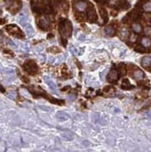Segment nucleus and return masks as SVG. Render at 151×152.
<instances>
[{
  "label": "nucleus",
  "instance_id": "nucleus-1",
  "mask_svg": "<svg viewBox=\"0 0 151 152\" xmlns=\"http://www.w3.org/2000/svg\"><path fill=\"white\" fill-rule=\"evenodd\" d=\"M59 32L64 37H69L71 35L72 32V24L70 21L63 20L60 22L59 24Z\"/></svg>",
  "mask_w": 151,
  "mask_h": 152
},
{
  "label": "nucleus",
  "instance_id": "nucleus-2",
  "mask_svg": "<svg viewBox=\"0 0 151 152\" xmlns=\"http://www.w3.org/2000/svg\"><path fill=\"white\" fill-rule=\"evenodd\" d=\"M6 30L7 31L8 33H10L11 35H13L16 37L19 38H23L24 37V34L23 33V32L21 31L20 29L18 27L15 25V24H11V25H7L6 27Z\"/></svg>",
  "mask_w": 151,
  "mask_h": 152
},
{
  "label": "nucleus",
  "instance_id": "nucleus-3",
  "mask_svg": "<svg viewBox=\"0 0 151 152\" xmlns=\"http://www.w3.org/2000/svg\"><path fill=\"white\" fill-rule=\"evenodd\" d=\"M24 69L30 74H35L38 71V66L33 61H27L24 64Z\"/></svg>",
  "mask_w": 151,
  "mask_h": 152
},
{
  "label": "nucleus",
  "instance_id": "nucleus-4",
  "mask_svg": "<svg viewBox=\"0 0 151 152\" xmlns=\"http://www.w3.org/2000/svg\"><path fill=\"white\" fill-rule=\"evenodd\" d=\"M119 77H120V75H119L118 71L115 69H112L108 74V81L110 83H114L118 80Z\"/></svg>",
  "mask_w": 151,
  "mask_h": 152
},
{
  "label": "nucleus",
  "instance_id": "nucleus-5",
  "mask_svg": "<svg viewBox=\"0 0 151 152\" xmlns=\"http://www.w3.org/2000/svg\"><path fill=\"white\" fill-rule=\"evenodd\" d=\"M38 26L40 27L43 30H47L49 27V22L45 17H41L38 22Z\"/></svg>",
  "mask_w": 151,
  "mask_h": 152
},
{
  "label": "nucleus",
  "instance_id": "nucleus-6",
  "mask_svg": "<svg viewBox=\"0 0 151 152\" xmlns=\"http://www.w3.org/2000/svg\"><path fill=\"white\" fill-rule=\"evenodd\" d=\"M75 8L78 11L83 12L87 8V3L84 1H79V2L75 3Z\"/></svg>",
  "mask_w": 151,
  "mask_h": 152
},
{
  "label": "nucleus",
  "instance_id": "nucleus-7",
  "mask_svg": "<svg viewBox=\"0 0 151 152\" xmlns=\"http://www.w3.org/2000/svg\"><path fill=\"white\" fill-rule=\"evenodd\" d=\"M87 17H88L89 22H91V23H94V22L96 21L97 16H96V13H95L94 9L88 10V11H87Z\"/></svg>",
  "mask_w": 151,
  "mask_h": 152
},
{
  "label": "nucleus",
  "instance_id": "nucleus-8",
  "mask_svg": "<svg viewBox=\"0 0 151 152\" xmlns=\"http://www.w3.org/2000/svg\"><path fill=\"white\" fill-rule=\"evenodd\" d=\"M141 45L145 48L150 47L151 46V40L149 37H142L141 40Z\"/></svg>",
  "mask_w": 151,
  "mask_h": 152
},
{
  "label": "nucleus",
  "instance_id": "nucleus-9",
  "mask_svg": "<svg viewBox=\"0 0 151 152\" xmlns=\"http://www.w3.org/2000/svg\"><path fill=\"white\" fill-rule=\"evenodd\" d=\"M151 64V57L150 56H146L142 58L141 60V66L143 67H147Z\"/></svg>",
  "mask_w": 151,
  "mask_h": 152
},
{
  "label": "nucleus",
  "instance_id": "nucleus-10",
  "mask_svg": "<svg viewBox=\"0 0 151 152\" xmlns=\"http://www.w3.org/2000/svg\"><path fill=\"white\" fill-rule=\"evenodd\" d=\"M133 77L137 80H141L144 78V73L140 70H137L133 72Z\"/></svg>",
  "mask_w": 151,
  "mask_h": 152
},
{
  "label": "nucleus",
  "instance_id": "nucleus-11",
  "mask_svg": "<svg viewBox=\"0 0 151 152\" xmlns=\"http://www.w3.org/2000/svg\"><path fill=\"white\" fill-rule=\"evenodd\" d=\"M105 33H106L107 35L110 36V37H112V36H114L115 33H116L115 28H112V26L107 27V28H105Z\"/></svg>",
  "mask_w": 151,
  "mask_h": 152
},
{
  "label": "nucleus",
  "instance_id": "nucleus-12",
  "mask_svg": "<svg viewBox=\"0 0 151 152\" xmlns=\"http://www.w3.org/2000/svg\"><path fill=\"white\" fill-rule=\"evenodd\" d=\"M100 15H101L102 19L104 20V23H107L108 20V16L107 11L104 10V9H100Z\"/></svg>",
  "mask_w": 151,
  "mask_h": 152
},
{
  "label": "nucleus",
  "instance_id": "nucleus-13",
  "mask_svg": "<svg viewBox=\"0 0 151 152\" xmlns=\"http://www.w3.org/2000/svg\"><path fill=\"white\" fill-rule=\"evenodd\" d=\"M132 28H133V32H135L137 33H140L141 32V26L139 24H133V25H132Z\"/></svg>",
  "mask_w": 151,
  "mask_h": 152
},
{
  "label": "nucleus",
  "instance_id": "nucleus-14",
  "mask_svg": "<svg viewBox=\"0 0 151 152\" xmlns=\"http://www.w3.org/2000/svg\"><path fill=\"white\" fill-rule=\"evenodd\" d=\"M143 10L146 12H151V2H147L143 5Z\"/></svg>",
  "mask_w": 151,
  "mask_h": 152
},
{
  "label": "nucleus",
  "instance_id": "nucleus-15",
  "mask_svg": "<svg viewBox=\"0 0 151 152\" xmlns=\"http://www.w3.org/2000/svg\"><path fill=\"white\" fill-rule=\"evenodd\" d=\"M129 86V81H128V80H126V79L124 80V81H123V84H122V88H123V89H128L127 88H128Z\"/></svg>",
  "mask_w": 151,
  "mask_h": 152
},
{
  "label": "nucleus",
  "instance_id": "nucleus-16",
  "mask_svg": "<svg viewBox=\"0 0 151 152\" xmlns=\"http://www.w3.org/2000/svg\"><path fill=\"white\" fill-rule=\"evenodd\" d=\"M47 84L51 88V90H52V91H54V90H55V86L53 85V82L51 80H48Z\"/></svg>",
  "mask_w": 151,
  "mask_h": 152
},
{
  "label": "nucleus",
  "instance_id": "nucleus-17",
  "mask_svg": "<svg viewBox=\"0 0 151 152\" xmlns=\"http://www.w3.org/2000/svg\"><path fill=\"white\" fill-rule=\"evenodd\" d=\"M137 37L134 35V34H132L130 37H129V41L131 42H135L137 41Z\"/></svg>",
  "mask_w": 151,
  "mask_h": 152
},
{
  "label": "nucleus",
  "instance_id": "nucleus-18",
  "mask_svg": "<svg viewBox=\"0 0 151 152\" xmlns=\"http://www.w3.org/2000/svg\"><path fill=\"white\" fill-rule=\"evenodd\" d=\"M145 33H146V35H151V28H146V29H145Z\"/></svg>",
  "mask_w": 151,
  "mask_h": 152
},
{
  "label": "nucleus",
  "instance_id": "nucleus-19",
  "mask_svg": "<svg viewBox=\"0 0 151 152\" xmlns=\"http://www.w3.org/2000/svg\"><path fill=\"white\" fill-rule=\"evenodd\" d=\"M150 25H151V20H150Z\"/></svg>",
  "mask_w": 151,
  "mask_h": 152
},
{
  "label": "nucleus",
  "instance_id": "nucleus-20",
  "mask_svg": "<svg viewBox=\"0 0 151 152\" xmlns=\"http://www.w3.org/2000/svg\"><path fill=\"white\" fill-rule=\"evenodd\" d=\"M97 1H99V0H97Z\"/></svg>",
  "mask_w": 151,
  "mask_h": 152
}]
</instances>
